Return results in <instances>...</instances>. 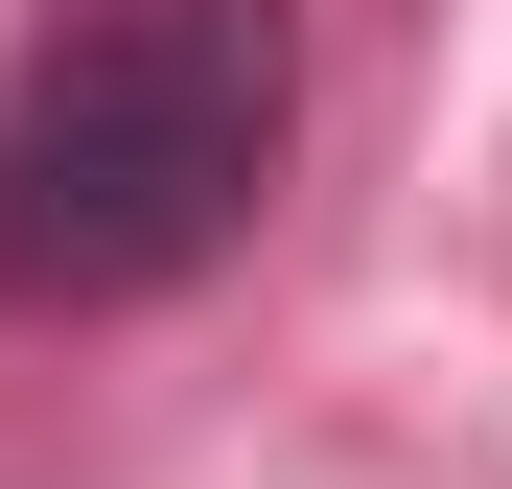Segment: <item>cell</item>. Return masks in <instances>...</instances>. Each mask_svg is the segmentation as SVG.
I'll return each instance as SVG.
<instances>
[{
	"mask_svg": "<svg viewBox=\"0 0 512 489\" xmlns=\"http://www.w3.org/2000/svg\"><path fill=\"white\" fill-rule=\"evenodd\" d=\"M303 140V0H47L0 47V303H187Z\"/></svg>",
	"mask_w": 512,
	"mask_h": 489,
	"instance_id": "6da1fadb",
	"label": "cell"
}]
</instances>
